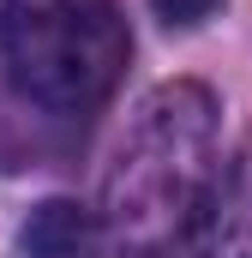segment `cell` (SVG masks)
I'll list each match as a JSON object with an SVG mask.
<instances>
[{
  "label": "cell",
  "instance_id": "cell-1",
  "mask_svg": "<svg viewBox=\"0 0 252 258\" xmlns=\"http://www.w3.org/2000/svg\"><path fill=\"white\" fill-rule=\"evenodd\" d=\"M132 54L120 0H0V66L36 108L90 114Z\"/></svg>",
  "mask_w": 252,
  "mask_h": 258
},
{
  "label": "cell",
  "instance_id": "cell-2",
  "mask_svg": "<svg viewBox=\"0 0 252 258\" xmlns=\"http://www.w3.org/2000/svg\"><path fill=\"white\" fill-rule=\"evenodd\" d=\"M198 252L204 258H252V132L216 168L198 210Z\"/></svg>",
  "mask_w": 252,
  "mask_h": 258
},
{
  "label": "cell",
  "instance_id": "cell-3",
  "mask_svg": "<svg viewBox=\"0 0 252 258\" xmlns=\"http://www.w3.org/2000/svg\"><path fill=\"white\" fill-rule=\"evenodd\" d=\"M90 234H96V222L78 210V204H66V198H48V204H36L30 210V222H24V252L30 258H78L90 246Z\"/></svg>",
  "mask_w": 252,
  "mask_h": 258
},
{
  "label": "cell",
  "instance_id": "cell-4",
  "mask_svg": "<svg viewBox=\"0 0 252 258\" xmlns=\"http://www.w3.org/2000/svg\"><path fill=\"white\" fill-rule=\"evenodd\" d=\"M216 6H222V0H150V12H156L162 24H180V30H186V24H204Z\"/></svg>",
  "mask_w": 252,
  "mask_h": 258
}]
</instances>
